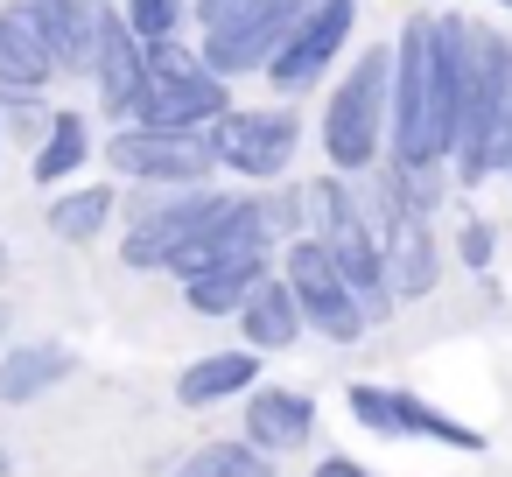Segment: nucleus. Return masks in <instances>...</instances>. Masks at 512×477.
<instances>
[{
	"mask_svg": "<svg viewBox=\"0 0 512 477\" xmlns=\"http://www.w3.org/2000/svg\"><path fill=\"white\" fill-rule=\"evenodd\" d=\"M491 169H505V176H512V113H505V134H498V162H491Z\"/></svg>",
	"mask_w": 512,
	"mask_h": 477,
	"instance_id": "a878e982",
	"label": "nucleus"
},
{
	"mask_svg": "<svg viewBox=\"0 0 512 477\" xmlns=\"http://www.w3.org/2000/svg\"><path fill=\"white\" fill-rule=\"evenodd\" d=\"M239 337H246V351L260 358V351H288V344H302V309H295V295H288V281L267 267L260 281H253V295L239 302Z\"/></svg>",
	"mask_w": 512,
	"mask_h": 477,
	"instance_id": "2eb2a0df",
	"label": "nucleus"
},
{
	"mask_svg": "<svg viewBox=\"0 0 512 477\" xmlns=\"http://www.w3.org/2000/svg\"><path fill=\"white\" fill-rule=\"evenodd\" d=\"M295 225H309L302 239H337V232H351L365 218H358V197H351L344 176H309L295 190Z\"/></svg>",
	"mask_w": 512,
	"mask_h": 477,
	"instance_id": "a211bd4d",
	"label": "nucleus"
},
{
	"mask_svg": "<svg viewBox=\"0 0 512 477\" xmlns=\"http://www.w3.org/2000/svg\"><path fill=\"white\" fill-rule=\"evenodd\" d=\"M386 71H393V50H358L351 78L330 92L323 148H330V176H344V183L379 162V141H386Z\"/></svg>",
	"mask_w": 512,
	"mask_h": 477,
	"instance_id": "f257e3e1",
	"label": "nucleus"
},
{
	"mask_svg": "<svg viewBox=\"0 0 512 477\" xmlns=\"http://www.w3.org/2000/svg\"><path fill=\"white\" fill-rule=\"evenodd\" d=\"M204 148H211V169H232L246 183H281L295 169L302 120L288 106H225L204 127Z\"/></svg>",
	"mask_w": 512,
	"mask_h": 477,
	"instance_id": "f03ea898",
	"label": "nucleus"
},
{
	"mask_svg": "<svg viewBox=\"0 0 512 477\" xmlns=\"http://www.w3.org/2000/svg\"><path fill=\"white\" fill-rule=\"evenodd\" d=\"M92 78H99V99L113 120H127L134 92L148 85V57H141V36L120 22V8L99 15V43H92Z\"/></svg>",
	"mask_w": 512,
	"mask_h": 477,
	"instance_id": "9b49d317",
	"label": "nucleus"
},
{
	"mask_svg": "<svg viewBox=\"0 0 512 477\" xmlns=\"http://www.w3.org/2000/svg\"><path fill=\"white\" fill-rule=\"evenodd\" d=\"M106 162L134 183L155 190H211V148L204 134H155V127H120L106 141Z\"/></svg>",
	"mask_w": 512,
	"mask_h": 477,
	"instance_id": "39448f33",
	"label": "nucleus"
},
{
	"mask_svg": "<svg viewBox=\"0 0 512 477\" xmlns=\"http://www.w3.org/2000/svg\"><path fill=\"white\" fill-rule=\"evenodd\" d=\"M120 22H127L141 43H162V36H176L183 8H176V0H127V8H120Z\"/></svg>",
	"mask_w": 512,
	"mask_h": 477,
	"instance_id": "4be33fe9",
	"label": "nucleus"
},
{
	"mask_svg": "<svg viewBox=\"0 0 512 477\" xmlns=\"http://www.w3.org/2000/svg\"><path fill=\"white\" fill-rule=\"evenodd\" d=\"M463 260H470L477 274L491 267V225H484V218H470V225H463Z\"/></svg>",
	"mask_w": 512,
	"mask_h": 477,
	"instance_id": "5701e85b",
	"label": "nucleus"
},
{
	"mask_svg": "<svg viewBox=\"0 0 512 477\" xmlns=\"http://www.w3.org/2000/svg\"><path fill=\"white\" fill-rule=\"evenodd\" d=\"M71 344H50V337H15L8 351H0V400L8 407H29L43 393H57L71 379Z\"/></svg>",
	"mask_w": 512,
	"mask_h": 477,
	"instance_id": "4468645a",
	"label": "nucleus"
},
{
	"mask_svg": "<svg viewBox=\"0 0 512 477\" xmlns=\"http://www.w3.org/2000/svg\"><path fill=\"white\" fill-rule=\"evenodd\" d=\"M232 106V85H218L204 64L197 71H176V78H148L127 106L120 127H155V134H204L218 113Z\"/></svg>",
	"mask_w": 512,
	"mask_h": 477,
	"instance_id": "423d86ee",
	"label": "nucleus"
},
{
	"mask_svg": "<svg viewBox=\"0 0 512 477\" xmlns=\"http://www.w3.org/2000/svg\"><path fill=\"white\" fill-rule=\"evenodd\" d=\"M29 15L43 29L50 71H92V43H99L106 0H29Z\"/></svg>",
	"mask_w": 512,
	"mask_h": 477,
	"instance_id": "ddd939ff",
	"label": "nucleus"
},
{
	"mask_svg": "<svg viewBox=\"0 0 512 477\" xmlns=\"http://www.w3.org/2000/svg\"><path fill=\"white\" fill-rule=\"evenodd\" d=\"M379 281H386L393 302H421L435 288V239H428L421 218L393 211V225L379 232Z\"/></svg>",
	"mask_w": 512,
	"mask_h": 477,
	"instance_id": "f8f14e48",
	"label": "nucleus"
},
{
	"mask_svg": "<svg viewBox=\"0 0 512 477\" xmlns=\"http://www.w3.org/2000/svg\"><path fill=\"white\" fill-rule=\"evenodd\" d=\"M344 400H351V414H358L372 435H435V442H449V449H484V435H477V428L449 421V414H442V407H428L421 393H393V386H351Z\"/></svg>",
	"mask_w": 512,
	"mask_h": 477,
	"instance_id": "1a4fd4ad",
	"label": "nucleus"
},
{
	"mask_svg": "<svg viewBox=\"0 0 512 477\" xmlns=\"http://www.w3.org/2000/svg\"><path fill=\"white\" fill-rule=\"evenodd\" d=\"M8 274H15V260H8V246H0V281H8Z\"/></svg>",
	"mask_w": 512,
	"mask_h": 477,
	"instance_id": "bb28decb",
	"label": "nucleus"
},
{
	"mask_svg": "<svg viewBox=\"0 0 512 477\" xmlns=\"http://www.w3.org/2000/svg\"><path fill=\"white\" fill-rule=\"evenodd\" d=\"M85 155H92V127H85V113H50V134L36 141V183H64L71 169H85Z\"/></svg>",
	"mask_w": 512,
	"mask_h": 477,
	"instance_id": "6ab92c4d",
	"label": "nucleus"
},
{
	"mask_svg": "<svg viewBox=\"0 0 512 477\" xmlns=\"http://www.w3.org/2000/svg\"><path fill=\"white\" fill-rule=\"evenodd\" d=\"M302 15H309V0H246L225 29L204 36L197 64H204L218 85H232V78H246V71H267V57L288 43V29H295Z\"/></svg>",
	"mask_w": 512,
	"mask_h": 477,
	"instance_id": "7ed1b4c3",
	"label": "nucleus"
},
{
	"mask_svg": "<svg viewBox=\"0 0 512 477\" xmlns=\"http://www.w3.org/2000/svg\"><path fill=\"white\" fill-rule=\"evenodd\" d=\"M225 204V190H169L162 204H148V211H134V225H127V267H169L183 246H190V232L211 218Z\"/></svg>",
	"mask_w": 512,
	"mask_h": 477,
	"instance_id": "6e6552de",
	"label": "nucleus"
},
{
	"mask_svg": "<svg viewBox=\"0 0 512 477\" xmlns=\"http://www.w3.org/2000/svg\"><path fill=\"white\" fill-rule=\"evenodd\" d=\"M267 274V260H239V267H211V274H190L183 281V302L197 316H239V302L253 295V281Z\"/></svg>",
	"mask_w": 512,
	"mask_h": 477,
	"instance_id": "aec40b11",
	"label": "nucleus"
},
{
	"mask_svg": "<svg viewBox=\"0 0 512 477\" xmlns=\"http://www.w3.org/2000/svg\"><path fill=\"white\" fill-rule=\"evenodd\" d=\"M169 477H274V463L246 442H211V449H190Z\"/></svg>",
	"mask_w": 512,
	"mask_h": 477,
	"instance_id": "412c9836",
	"label": "nucleus"
},
{
	"mask_svg": "<svg viewBox=\"0 0 512 477\" xmlns=\"http://www.w3.org/2000/svg\"><path fill=\"white\" fill-rule=\"evenodd\" d=\"M0 330H8V302H0Z\"/></svg>",
	"mask_w": 512,
	"mask_h": 477,
	"instance_id": "cd10ccee",
	"label": "nucleus"
},
{
	"mask_svg": "<svg viewBox=\"0 0 512 477\" xmlns=\"http://www.w3.org/2000/svg\"><path fill=\"white\" fill-rule=\"evenodd\" d=\"M239 8H246V0H197V22H204V36H211V29H225Z\"/></svg>",
	"mask_w": 512,
	"mask_h": 477,
	"instance_id": "b1692460",
	"label": "nucleus"
},
{
	"mask_svg": "<svg viewBox=\"0 0 512 477\" xmlns=\"http://www.w3.org/2000/svg\"><path fill=\"white\" fill-rule=\"evenodd\" d=\"M309 477H365V470H358V463H351V456H323V463H316V470H309Z\"/></svg>",
	"mask_w": 512,
	"mask_h": 477,
	"instance_id": "393cba45",
	"label": "nucleus"
},
{
	"mask_svg": "<svg viewBox=\"0 0 512 477\" xmlns=\"http://www.w3.org/2000/svg\"><path fill=\"white\" fill-rule=\"evenodd\" d=\"M505 8H512V0H505Z\"/></svg>",
	"mask_w": 512,
	"mask_h": 477,
	"instance_id": "c85d7f7f",
	"label": "nucleus"
},
{
	"mask_svg": "<svg viewBox=\"0 0 512 477\" xmlns=\"http://www.w3.org/2000/svg\"><path fill=\"white\" fill-rule=\"evenodd\" d=\"M316 435V400L295 393V386H253L246 393V449H260L267 463L302 449Z\"/></svg>",
	"mask_w": 512,
	"mask_h": 477,
	"instance_id": "9d476101",
	"label": "nucleus"
},
{
	"mask_svg": "<svg viewBox=\"0 0 512 477\" xmlns=\"http://www.w3.org/2000/svg\"><path fill=\"white\" fill-rule=\"evenodd\" d=\"M253 386H260V358L239 344V351H204V358H190L183 379H176V400H183V407H218V400L253 393Z\"/></svg>",
	"mask_w": 512,
	"mask_h": 477,
	"instance_id": "dca6fc26",
	"label": "nucleus"
},
{
	"mask_svg": "<svg viewBox=\"0 0 512 477\" xmlns=\"http://www.w3.org/2000/svg\"><path fill=\"white\" fill-rule=\"evenodd\" d=\"M113 211H120L113 183H71V190H57V204H50V232L71 239V246H92V239L113 225Z\"/></svg>",
	"mask_w": 512,
	"mask_h": 477,
	"instance_id": "f3484780",
	"label": "nucleus"
},
{
	"mask_svg": "<svg viewBox=\"0 0 512 477\" xmlns=\"http://www.w3.org/2000/svg\"><path fill=\"white\" fill-rule=\"evenodd\" d=\"M281 281H288V295H295V309H302V330H316V337H330V344H358V337H365V316H358V302L344 295V281H337L323 239H288V246H281Z\"/></svg>",
	"mask_w": 512,
	"mask_h": 477,
	"instance_id": "20e7f679",
	"label": "nucleus"
},
{
	"mask_svg": "<svg viewBox=\"0 0 512 477\" xmlns=\"http://www.w3.org/2000/svg\"><path fill=\"white\" fill-rule=\"evenodd\" d=\"M351 22H358V0H309V15L288 29V43L267 57V78H274V92H309L323 71H330V57L351 43Z\"/></svg>",
	"mask_w": 512,
	"mask_h": 477,
	"instance_id": "0eeeda50",
	"label": "nucleus"
}]
</instances>
